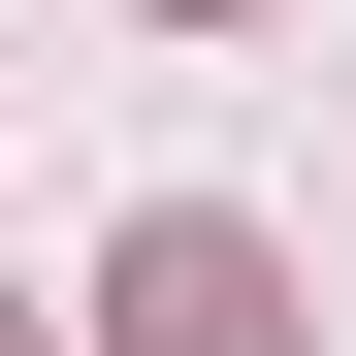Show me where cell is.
Here are the masks:
<instances>
[{"label": "cell", "instance_id": "6da1fadb", "mask_svg": "<svg viewBox=\"0 0 356 356\" xmlns=\"http://www.w3.org/2000/svg\"><path fill=\"white\" fill-rule=\"evenodd\" d=\"M97 356H291V291H259V227H195V195H162L130 259H97Z\"/></svg>", "mask_w": 356, "mask_h": 356}, {"label": "cell", "instance_id": "7a4b0ae2", "mask_svg": "<svg viewBox=\"0 0 356 356\" xmlns=\"http://www.w3.org/2000/svg\"><path fill=\"white\" fill-rule=\"evenodd\" d=\"M0 356H33V324H0Z\"/></svg>", "mask_w": 356, "mask_h": 356}, {"label": "cell", "instance_id": "3957f363", "mask_svg": "<svg viewBox=\"0 0 356 356\" xmlns=\"http://www.w3.org/2000/svg\"><path fill=\"white\" fill-rule=\"evenodd\" d=\"M195 33H227V0H195Z\"/></svg>", "mask_w": 356, "mask_h": 356}]
</instances>
